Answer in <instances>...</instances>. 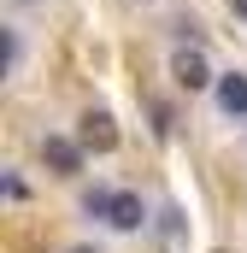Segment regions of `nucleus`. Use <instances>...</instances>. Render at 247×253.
Returning <instances> with one entry per match:
<instances>
[{
	"instance_id": "obj_5",
	"label": "nucleus",
	"mask_w": 247,
	"mask_h": 253,
	"mask_svg": "<svg viewBox=\"0 0 247 253\" xmlns=\"http://www.w3.org/2000/svg\"><path fill=\"white\" fill-rule=\"evenodd\" d=\"M218 112H230V118H247V77H242V71L218 77Z\"/></svg>"
},
{
	"instance_id": "obj_8",
	"label": "nucleus",
	"mask_w": 247,
	"mask_h": 253,
	"mask_svg": "<svg viewBox=\"0 0 247 253\" xmlns=\"http://www.w3.org/2000/svg\"><path fill=\"white\" fill-rule=\"evenodd\" d=\"M230 12H236V18H247V0H230Z\"/></svg>"
},
{
	"instance_id": "obj_4",
	"label": "nucleus",
	"mask_w": 247,
	"mask_h": 253,
	"mask_svg": "<svg viewBox=\"0 0 247 253\" xmlns=\"http://www.w3.org/2000/svg\"><path fill=\"white\" fill-rule=\"evenodd\" d=\"M106 224H112V230H141V224H147V206H141V194L112 189V200H106Z\"/></svg>"
},
{
	"instance_id": "obj_6",
	"label": "nucleus",
	"mask_w": 247,
	"mask_h": 253,
	"mask_svg": "<svg viewBox=\"0 0 247 253\" xmlns=\"http://www.w3.org/2000/svg\"><path fill=\"white\" fill-rule=\"evenodd\" d=\"M106 200H112V189H88L82 194V212L88 218H106Z\"/></svg>"
},
{
	"instance_id": "obj_9",
	"label": "nucleus",
	"mask_w": 247,
	"mask_h": 253,
	"mask_svg": "<svg viewBox=\"0 0 247 253\" xmlns=\"http://www.w3.org/2000/svg\"><path fill=\"white\" fill-rule=\"evenodd\" d=\"M71 253H100V248H71Z\"/></svg>"
},
{
	"instance_id": "obj_1",
	"label": "nucleus",
	"mask_w": 247,
	"mask_h": 253,
	"mask_svg": "<svg viewBox=\"0 0 247 253\" xmlns=\"http://www.w3.org/2000/svg\"><path fill=\"white\" fill-rule=\"evenodd\" d=\"M171 77H177V88H188V94L218 88V77H212V65H206L200 47H177V53H171Z\"/></svg>"
},
{
	"instance_id": "obj_10",
	"label": "nucleus",
	"mask_w": 247,
	"mask_h": 253,
	"mask_svg": "<svg viewBox=\"0 0 247 253\" xmlns=\"http://www.w3.org/2000/svg\"><path fill=\"white\" fill-rule=\"evenodd\" d=\"M218 253H230V248H218Z\"/></svg>"
},
{
	"instance_id": "obj_2",
	"label": "nucleus",
	"mask_w": 247,
	"mask_h": 253,
	"mask_svg": "<svg viewBox=\"0 0 247 253\" xmlns=\"http://www.w3.org/2000/svg\"><path fill=\"white\" fill-rule=\"evenodd\" d=\"M82 141H71V135H41V165L53 171V177H77L82 171Z\"/></svg>"
},
{
	"instance_id": "obj_3",
	"label": "nucleus",
	"mask_w": 247,
	"mask_h": 253,
	"mask_svg": "<svg viewBox=\"0 0 247 253\" xmlns=\"http://www.w3.org/2000/svg\"><path fill=\"white\" fill-rule=\"evenodd\" d=\"M77 141H82L88 153H118V124H112V112H82Z\"/></svg>"
},
{
	"instance_id": "obj_7",
	"label": "nucleus",
	"mask_w": 247,
	"mask_h": 253,
	"mask_svg": "<svg viewBox=\"0 0 247 253\" xmlns=\"http://www.w3.org/2000/svg\"><path fill=\"white\" fill-rule=\"evenodd\" d=\"M171 30H177V36H183L188 47H200V42H206V30H200V24H194V18H177V24H171Z\"/></svg>"
}]
</instances>
